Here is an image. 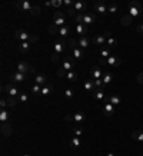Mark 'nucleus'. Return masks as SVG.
Returning a JSON list of instances; mask_svg holds the SVG:
<instances>
[{
  "mask_svg": "<svg viewBox=\"0 0 143 156\" xmlns=\"http://www.w3.org/2000/svg\"><path fill=\"white\" fill-rule=\"evenodd\" d=\"M127 13L133 17V19H136V17H139V16H142L143 13V7L142 4L139 3V1H136V0H133V1H130L129 3V10H127Z\"/></svg>",
  "mask_w": 143,
  "mask_h": 156,
  "instance_id": "f257e3e1",
  "label": "nucleus"
},
{
  "mask_svg": "<svg viewBox=\"0 0 143 156\" xmlns=\"http://www.w3.org/2000/svg\"><path fill=\"white\" fill-rule=\"evenodd\" d=\"M17 72H20V73H23V75H27V73H34V67L33 66H30L29 63H26V62H19L17 63Z\"/></svg>",
  "mask_w": 143,
  "mask_h": 156,
  "instance_id": "f03ea898",
  "label": "nucleus"
},
{
  "mask_svg": "<svg viewBox=\"0 0 143 156\" xmlns=\"http://www.w3.org/2000/svg\"><path fill=\"white\" fill-rule=\"evenodd\" d=\"M65 23H66L65 14L62 13V12H54V14H53V25L57 27H63Z\"/></svg>",
  "mask_w": 143,
  "mask_h": 156,
  "instance_id": "7ed1b4c3",
  "label": "nucleus"
},
{
  "mask_svg": "<svg viewBox=\"0 0 143 156\" xmlns=\"http://www.w3.org/2000/svg\"><path fill=\"white\" fill-rule=\"evenodd\" d=\"M3 92H6V93H9V96L10 98H19V89L16 87L14 85H6V86H3V89H1Z\"/></svg>",
  "mask_w": 143,
  "mask_h": 156,
  "instance_id": "20e7f679",
  "label": "nucleus"
},
{
  "mask_svg": "<svg viewBox=\"0 0 143 156\" xmlns=\"http://www.w3.org/2000/svg\"><path fill=\"white\" fill-rule=\"evenodd\" d=\"M16 7L22 10V12H30L32 10V4H30V1H27V0H19V1H16Z\"/></svg>",
  "mask_w": 143,
  "mask_h": 156,
  "instance_id": "39448f33",
  "label": "nucleus"
},
{
  "mask_svg": "<svg viewBox=\"0 0 143 156\" xmlns=\"http://www.w3.org/2000/svg\"><path fill=\"white\" fill-rule=\"evenodd\" d=\"M0 132L3 133V136H12V133H13V128H12V125L9 123V122H4V123H1L0 126Z\"/></svg>",
  "mask_w": 143,
  "mask_h": 156,
  "instance_id": "423d86ee",
  "label": "nucleus"
},
{
  "mask_svg": "<svg viewBox=\"0 0 143 156\" xmlns=\"http://www.w3.org/2000/svg\"><path fill=\"white\" fill-rule=\"evenodd\" d=\"M14 37L19 40V42H29V37H30V34L27 32H25V30H16L14 32Z\"/></svg>",
  "mask_w": 143,
  "mask_h": 156,
  "instance_id": "0eeeda50",
  "label": "nucleus"
},
{
  "mask_svg": "<svg viewBox=\"0 0 143 156\" xmlns=\"http://www.w3.org/2000/svg\"><path fill=\"white\" fill-rule=\"evenodd\" d=\"M103 113L107 117H112L115 115V106L112 103H109V102H106V103L103 104Z\"/></svg>",
  "mask_w": 143,
  "mask_h": 156,
  "instance_id": "6e6552de",
  "label": "nucleus"
},
{
  "mask_svg": "<svg viewBox=\"0 0 143 156\" xmlns=\"http://www.w3.org/2000/svg\"><path fill=\"white\" fill-rule=\"evenodd\" d=\"M96 22V16L93 13H85L83 14V25H86V26H90V25H93Z\"/></svg>",
  "mask_w": 143,
  "mask_h": 156,
  "instance_id": "1a4fd4ad",
  "label": "nucleus"
},
{
  "mask_svg": "<svg viewBox=\"0 0 143 156\" xmlns=\"http://www.w3.org/2000/svg\"><path fill=\"white\" fill-rule=\"evenodd\" d=\"M120 63H122V60L117 57V56H115V54H112L110 57L106 59V65L113 66V67H117V66H120Z\"/></svg>",
  "mask_w": 143,
  "mask_h": 156,
  "instance_id": "9d476101",
  "label": "nucleus"
},
{
  "mask_svg": "<svg viewBox=\"0 0 143 156\" xmlns=\"http://www.w3.org/2000/svg\"><path fill=\"white\" fill-rule=\"evenodd\" d=\"M93 9H95V12H98V13L102 14V16H103V14L107 12V7H106V4H104L103 1H96Z\"/></svg>",
  "mask_w": 143,
  "mask_h": 156,
  "instance_id": "9b49d317",
  "label": "nucleus"
},
{
  "mask_svg": "<svg viewBox=\"0 0 143 156\" xmlns=\"http://www.w3.org/2000/svg\"><path fill=\"white\" fill-rule=\"evenodd\" d=\"M130 137H132L133 140L139 142L143 146V130H133L132 135H130Z\"/></svg>",
  "mask_w": 143,
  "mask_h": 156,
  "instance_id": "f8f14e48",
  "label": "nucleus"
},
{
  "mask_svg": "<svg viewBox=\"0 0 143 156\" xmlns=\"http://www.w3.org/2000/svg\"><path fill=\"white\" fill-rule=\"evenodd\" d=\"M132 22H133V17H132V16H130L127 12H126V13H123L122 19H120V25H122V26H124V27H127V26H130V25H132Z\"/></svg>",
  "mask_w": 143,
  "mask_h": 156,
  "instance_id": "ddd939ff",
  "label": "nucleus"
},
{
  "mask_svg": "<svg viewBox=\"0 0 143 156\" xmlns=\"http://www.w3.org/2000/svg\"><path fill=\"white\" fill-rule=\"evenodd\" d=\"M10 79H12L13 82L22 83V82L27 80V76H26V75H23V73H20V72H17V73H13V75H10Z\"/></svg>",
  "mask_w": 143,
  "mask_h": 156,
  "instance_id": "4468645a",
  "label": "nucleus"
},
{
  "mask_svg": "<svg viewBox=\"0 0 143 156\" xmlns=\"http://www.w3.org/2000/svg\"><path fill=\"white\" fill-rule=\"evenodd\" d=\"M74 63H73V62H72L70 59H67V57H65V60H63V65H62V67H63V69H65L66 72H70V70H76V69H74Z\"/></svg>",
  "mask_w": 143,
  "mask_h": 156,
  "instance_id": "2eb2a0df",
  "label": "nucleus"
},
{
  "mask_svg": "<svg viewBox=\"0 0 143 156\" xmlns=\"http://www.w3.org/2000/svg\"><path fill=\"white\" fill-rule=\"evenodd\" d=\"M65 47H66L65 40H63V39L57 40V42L54 43V53H57V54H60V53H63V50H65Z\"/></svg>",
  "mask_w": 143,
  "mask_h": 156,
  "instance_id": "dca6fc26",
  "label": "nucleus"
},
{
  "mask_svg": "<svg viewBox=\"0 0 143 156\" xmlns=\"http://www.w3.org/2000/svg\"><path fill=\"white\" fill-rule=\"evenodd\" d=\"M73 9H74L76 12H85L86 9H87V3H86V1H74Z\"/></svg>",
  "mask_w": 143,
  "mask_h": 156,
  "instance_id": "f3484780",
  "label": "nucleus"
},
{
  "mask_svg": "<svg viewBox=\"0 0 143 156\" xmlns=\"http://www.w3.org/2000/svg\"><path fill=\"white\" fill-rule=\"evenodd\" d=\"M103 75L104 73H102L100 67H93V69L90 70V76L95 79V80H96V79H102L103 78Z\"/></svg>",
  "mask_w": 143,
  "mask_h": 156,
  "instance_id": "a211bd4d",
  "label": "nucleus"
},
{
  "mask_svg": "<svg viewBox=\"0 0 143 156\" xmlns=\"http://www.w3.org/2000/svg\"><path fill=\"white\" fill-rule=\"evenodd\" d=\"M92 42H93L96 46H103L104 43H106V37H104L103 34H96V36L93 37Z\"/></svg>",
  "mask_w": 143,
  "mask_h": 156,
  "instance_id": "6ab92c4d",
  "label": "nucleus"
},
{
  "mask_svg": "<svg viewBox=\"0 0 143 156\" xmlns=\"http://www.w3.org/2000/svg\"><path fill=\"white\" fill-rule=\"evenodd\" d=\"M76 32H77L79 36H85L86 33L89 32V26H86V25H76Z\"/></svg>",
  "mask_w": 143,
  "mask_h": 156,
  "instance_id": "aec40b11",
  "label": "nucleus"
},
{
  "mask_svg": "<svg viewBox=\"0 0 143 156\" xmlns=\"http://www.w3.org/2000/svg\"><path fill=\"white\" fill-rule=\"evenodd\" d=\"M112 56V50H110V47H102L100 49V59H107V57H110Z\"/></svg>",
  "mask_w": 143,
  "mask_h": 156,
  "instance_id": "412c9836",
  "label": "nucleus"
},
{
  "mask_svg": "<svg viewBox=\"0 0 143 156\" xmlns=\"http://www.w3.org/2000/svg\"><path fill=\"white\" fill-rule=\"evenodd\" d=\"M106 102L112 103L113 106H117V104H120V98L117 95H110L109 98H106Z\"/></svg>",
  "mask_w": 143,
  "mask_h": 156,
  "instance_id": "4be33fe9",
  "label": "nucleus"
},
{
  "mask_svg": "<svg viewBox=\"0 0 143 156\" xmlns=\"http://www.w3.org/2000/svg\"><path fill=\"white\" fill-rule=\"evenodd\" d=\"M89 45H90V40L87 39L86 36H83V37L79 39V47H80V49H87Z\"/></svg>",
  "mask_w": 143,
  "mask_h": 156,
  "instance_id": "5701e85b",
  "label": "nucleus"
},
{
  "mask_svg": "<svg viewBox=\"0 0 143 156\" xmlns=\"http://www.w3.org/2000/svg\"><path fill=\"white\" fill-rule=\"evenodd\" d=\"M72 52H73V57L76 59V60H82V59L85 57V52H83L80 47L74 49V50H72Z\"/></svg>",
  "mask_w": 143,
  "mask_h": 156,
  "instance_id": "b1692460",
  "label": "nucleus"
},
{
  "mask_svg": "<svg viewBox=\"0 0 143 156\" xmlns=\"http://www.w3.org/2000/svg\"><path fill=\"white\" fill-rule=\"evenodd\" d=\"M93 99H96V100H103V99H106V95L103 93L102 89H96V90L93 92Z\"/></svg>",
  "mask_w": 143,
  "mask_h": 156,
  "instance_id": "393cba45",
  "label": "nucleus"
},
{
  "mask_svg": "<svg viewBox=\"0 0 143 156\" xmlns=\"http://www.w3.org/2000/svg\"><path fill=\"white\" fill-rule=\"evenodd\" d=\"M73 119H74V122H77V123H83L86 120V116L82 112H76V113L73 115Z\"/></svg>",
  "mask_w": 143,
  "mask_h": 156,
  "instance_id": "a878e982",
  "label": "nucleus"
},
{
  "mask_svg": "<svg viewBox=\"0 0 143 156\" xmlns=\"http://www.w3.org/2000/svg\"><path fill=\"white\" fill-rule=\"evenodd\" d=\"M102 80H103V85L104 86H109L112 83V80H113V76H112V73H109V72H106L103 75V78H102Z\"/></svg>",
  "mask_w": 143,
  "mask_h": 156,
  "instance_id": "bb28decb",
  "label": "nucleus"
},
{
  "mask_svg": "<svg viewBox=\"0 0 143 156\" xmlns=\"http://www.w3.org/2000/svg\"><path fill=\"white\" fill-rule=\"evenodd\" d=\"M83 87H85V90H87V92H95V82H92V80H89V79H86Z\"/></svg>",
  "mask_w": 143,
  "mask_h": 156,
  "instance_id": "cd10ccee",
  "label": "nucleus"
},
{
  "mask_svg": "<svg viewBox=\"0 0 143 156\" xmlns=\"http://www.w3.org/2000/svg\"><path fill=\"white\" fill-rule=\"evenodd\" d=\"M34 80H36V83L40 86H43L46 83V76L43 75V73H39V75H36L34 76Z\"/></svg>",
  "mask_w": 143,
  "mask_h": 156,
  "instance_id": "c85d7f7f",
  "label": "nucleus"
},
{
  "mask_svg": "<svg viewBox=\"0 0 143 156\" xmlns=\"http://www.w3.org/2000/svg\"><path fill=\"white\" fill-rule=\"evenodd\" d=\"M67 46L70 47L72 50H74V49H77L79 47V40H76L74 37H70V39L67 40Z\"/></svg>",
  "mask_w": 143,
  "mask_h": 156,
  "instance_id": "c756f323",
  "label": "nucleus"
},
{
  "mask_svg": "<svg viewBox=\"0 0 143 156\" xmlns=\"http://www.w3.org/2000/svg\"><path fill=\"white\" fill-rule=\"evenodd\" d=\"M66 78H67V80H70V82H76V80H77V72H76V70L67 72Z\"/></svg>",
  "mask_w": 143,
  "mask_h": 156,
  "instance_id": "7c9ffc66",
  "label": "nucleus"
},
{
  "mask_svg": "<svg viewBox=\"0 0 143 156\" xmlns=\"http://www.w3.org/2000/svg\"><path fill=\"white\" fill-rule=\"evenodd\" d=\"M69 33H70V27L67 26V25L59 29V34H60L62 37H66V36H69Z\"/></svg>",
  "mask_w": 143,
  "mask_h": 156,
  "instance_id": "2f4dec72",
  "label": "nucleus"
},
{
  "mask_svg": "<svg viewBox=\"0 0 143 156\" xmlns=\"http://www.w3.org/2000/svg\"><path fill=\"white\" fill-rule=\"evenodd\" d=\"M7 120H9V110L1 109V110H0V122L4 123V122H7Z\"/></svg>",
  "mask_w": 143,
  "mask_h": 156,
  "instance_id": "473e14b6",
  "label": "nucleus"
},
{
  "mask_svg": "<svg viewBox=\"0 0 143 156\" xmlns=\"http://www.w3.org/2000/svg\"><path fill=\"white\" fill-rule=\"evenodd\" d=\"M106 45H107V47H116L117 46V40L113 37V36H109L107 39H106Z\"/></svg>",
  "mask_w": 143,
  "mask_h": 156,
  "instance_id": "72a5a7b5",
  "label": "nucleus"
},
{
  "mask_svg": "<svg viewBox=\"0 0 143 156\" xmlns=\"http://www.w3.org/2000/svg\"><path fill=\"white\" fill-rule=\"evenodd\" d=\"M50 92H52V85H46V86L42 87L40 95H42V96H49V95H50Z\"/></svg>",
  "mask_w": 143,
  "mask_h": 156,
  "instance_id": "f704fd0d",
  "label": "nucleus"
},
{
  "mask_svg": "<svg viewBox=\"0 0 143 156\" xmlns=\"http://www.w3.org/2000/svg\"><path fill=\"white\" fill-rule=\"evenodd\" d=\"M82 143H80V140H79V137L77 136H74L73 139L70 140V146H72V149H77L79 146H80Z\"/></svg>",
  "mask_w": 143,
  "mask_h": 156,
  "instance_id": "c9c22d12",
  "label": "nucleus"
},
{
  "mask_svg": "<svg viewBox=\"0 0 143 156\" xmlns=\"http://www.w3.org/2000/svg\"><path fill=\"white\" fill-rule=\"evenodd\" d=\"M117 10H119V7H117L116 3H112V4H109V6H107V12H109L110 14H116Z\"/></svg>",
  "mask_w": 143,
  "mask_h": 156,
  "instance_id": "e433bc0d",
  "label": "nucleus"
},
{
  "mask_svg": "<svg viewBox=\"0 0 143 156\" xmlns=\"http://www.w3.org/2000/svg\"><path fill=\"white\" fill-rule=\"evenodd\" d=\"M59 29H60V27L54 26V25H50V26L47 27V32L50 33V34H59Z\"/></svg>",
  "mask_w": 143,
  "mask_h": 156,
  "instance_id": "4c0bfd02",
  "label": "nucleus"
},
{
  "mask_svg": "<svg viewBox=\"0 0 143 156\" xmlns=\"http://www.w3.org/2000/svg\"><path fill=\"white\" fill-rule=\"evenodd\" d=\"M20 50H22V52H27V50H29V49H30V43H29V42H20Z\"/></svg>",
  "mask_w": 143,
  "mask_h": 156,
  "instance_id": "58836bf2",
  "label": "nucleus"
},
{
  "mask_svg": "<svg viewBox=\"0 0 143 156\" xmlns=\"http://www.w3.org/2000/svg\"><path fill=\"white\" fill-rule=\"evenodd\" d=\"M40 12H42V7H39V6H33V7H32V10H30L29 13L32 14V16H39Z\"/></svg>",
  "mask_w": 143,
  "mask_h": 156,
  "instance_id": "ea45409f",
  "label": "nucleus"
},
{
  "mask_svg": "<svg viewBox=\"0 0 143 156\" xmlns=\"http://www.w3.org/2000/svg\"><path fill=\"white\" fill-rule=\"evenodd\" d=\"M17 100H20L22 103H25V102H27V100H29V95H27V93H25V92H22V93L19 95V99H17Z\"/></svg>",
  "mask_w": 143,
  "mask_h": 156,
  "instance_id": "a19ab883",
  "label": "nucleus"
},
{
  "mask_svg": "<svg viewBox=\"0 0 143 156\" xmlns=\"http://www.w3.org/2000/svg\"><path fill=\"white\" fill-rule=\"evenodd\" d=\"M32 92L34 93V95H40V92H42V86L37 85V83H34V85L32 86Z\"/></svg>",
  "mask_w": 143,
  "mask_h": 156,
  "instance_id": "79ce46f5",
  "label": "nucleus"
},
{
  "mask_svg": "<svg viewBox=\"0 0 143 156\" xmlns=\"http://www.w3.org/2000/svg\"><path fill=\"white\" fill-rule=\"evenodd\" d=\"M56 75H57V78H66V75H67V72L63 69V67H59L57 69V72H56Z\"/></svg>",
  "mask_w": 143,
  "mask_h": 156,
  "instance_id": "37998d69",
  "label": "nucleus"
},
{
  "mask_svg": "<svg viewBox=\"0 0 143 156\" xmlns=\"http://www.w3.org/2000/svg\"><path fill=\"white\" fill-rule=\"evenodd\" d=\"M65 96H66V99H73V96H74V92L72 90V89H66V90H65Z\"/></svg>",
  "mask_w": 143,
  "mask_h": 156,
  "instance_id": "c03bdc74",
  "label": "nucleus"
},
{
  "mask_svg": "<svg viewBox=\"0 0 143 156\" xmlns=\"http://www.w3.org/2000/svg\"><path fill=\"white\" fill-rule=\"evenodd\" d=\"M74 22H76V25H83V14L77 13V16L74 17Z\"/></svg>",
  "mask_w": 143,
  "mask_h": 156,
  "instance_id": "a18cd8bd",
  "label": "nucleus"
},
{
  "mask_svg": "<svg viewBox=\"0 0 143 156\" xmlns=\"http://www.w3.org/2000/svg\"><path fill=\"white\" fill-rule=\"evenodd\" d=\"M73 133H74V136H82V135H83V130L80 129V128H77V126H74V128H73Z\"/></svg>",
  "mask_w": 143,
  "mask_h": 156,
  "instance_id": "49530a36",
  "label": "nucleus"
},
{
  "mask_svg": "<svg viewBox=\"0 0 143 156\" xmlns=\"http://www.w3.org/2000/svg\"><path fill=\"white\" fill-rule=\"evenodd\" d=\"M95 87H98V89H102V87H104L103 80H102V79H96V80H95Z\"/></svg>",
  "mask_w": 143,
  "mask_h": 156,
  "instance_id": "de8ad7c7",
  "label": "nucleus"
},
{
  "mask_svg": "<svg viewBox=\"0 0 143 156\" xmlns=\"http://www.w3.org/2000/svg\"><path fill=\"white\" fill-rule=\"evenodd\" d=\"M7 104H9V107H14L16 104H17V100L14 98H10V99H7Z\"/></svg>",
  "mask_w": 143,
  "mask_h": 156,
  "instance_id": "09e8293b",
  "label": "nucleus"
},
{
  "mask_svg": "<svg viewBox=\"0 0 143 156\" xmlns=\"http://www.w3.org/2000/svg\"><path fill=\"white\" fill-rule=\"evenodd\" d=\"M36 42H39V36H37V34H30L29 43H36Z\"/></svg>",
  "mask_w": 143,
  "mask_h": 156,
  "instance_id": "8fccbe9b",
  "label": "nucleus"
},
{
  "mask_svg": "<svg viewBox=\"0 0 143 156\" xmlns=\"http://www.w3.org/2000/svg\"><path fill=\"white\" fill-rule=\"evenodd\" d=\"M67 14H69V16H70V17H73V19H74V17H76V16H77V14H76V10H74V9H73V7H70V9H69V10H67Z\"/></svg>",
  "mask_w": 143,
  "mask_h": 156,
  "instance_id": "3c124183",
  "label": "nucleus"
},
{
  "mask_svg": "<svg viewBox=\"0 0 143 156\" xmlns=\"http://www.w3.org/2000/svg\"><path fill=\"white\" fill-rule=\"evenodd\" d=\"M136 80H137V83H140V85L143 86V72H140V73H137Z\"/></svg>",
  "mask_w": 143,
  "mask_h": 156,
  "instance_id": "603ef678",
  "label": "nucleus"
},
{
  "mask_svg": "<svg viewBox=\"0 0 143 156\" xmlns=\"http://www.w3.org/2000/svg\"><path fill=\"white\" fill-rule=\"evenodd\" d=\"M50 59H52L53 63H57V62H59V54H57V53H52Z\"/></svg>",
  "mask_w": 143,
  "mask_h": 156,
  "instance_id": "864d4df0",
  "label": "nucleus"
},
{
  "mask_svg": "<svg viewBox=\"0 0 143 156\" xmlns=\"http://www.w3.org/2000/svg\"><path fill=\"white\" fill-rule=\"evenodd\" d=\"M63 4H65V6H67L69 9H70V7H73L74 1H72V0H63Z\"/></svg>",
  "mask_w": 143,
  "mask_h": 156,
  "instance_id": "5fc2aeb1",
  "label": "nucleus"
},
{
  "mask_svg": "<svg viewBox=\"0 0 143 156\" xmlns=\"http://www.w3.org/2000/svg\"><path fill=\"white\" fill-rule=\"evenodd\" d=\"M60 4H63V1H62V0H53V1H52V6L53 7H59Z\"/></svg>",
  "mask_w": 143,
  "mask_h": 156,
  "instance_id": "6e6d98bb",
  "label": "nucleus"
},
{
  "mask_svg": "<svg viewBox=\"0 0 143 156\" xmlns=\"http://www.w3.org/2000/svg\"><path fill=\"white\" fill-rule=\"evenodd\" d=\"M65 120H67V122H72V120H74V119H73V115H70V113L65 115Z\"/></svg>",
  "mask_w": 143,
  "mask_h": 156,
  "instance_id": "4d7b16f0",
  "label": "nucleus"
},
{
  "mask_svg": "<svg viewBox=\"0 0 143 156\" xmlns=\"http://www.w3.org/2000/svg\"><path fill=\"white\" fill-rule=\"evenodd\" d=\"M0 106H1V109H4V107H6V106H7V100H6V99H1V100H0Z\"/></svg>",
  "mask_w": 143,
  "mask_h": 156,
  "instance_id": "13d9d810",
  "label": "nucleus"
},
{
  "mask_svg": "<svg viewBox=\"0 0 143 156\" xmlns=\"http://www.w3.org/2000/svg\"><path fill=\"white\" fill-rule=\"evenodd\" d=\"M137 33H140V34H143V23H140V25H139V26H137Z\"/></svg>",
  "mask_w": 143,
  "mask_h": 156,
  "instance_id": "bf43d9fd",
  "label": "nucleus"
},
{
  "mask_svg": "<svg viewBox=\"0 0 143 156\" xmlns=\"http://www.w3.org/2000/svg\"><path fill=\"white\" fill-rule=\"evenodd\" d=\"M100 65H106V59H100Z\"/></svg>",
  "mask_w": 143,
  "mask_h": 156,
  "instance_id": "052dcab7",
  "label": "nucleus"
},
{
  "mask_svg": "<svg viewBox=\"0 0 143 156\" xmlns=\"http://www.w3.org/2000/svg\"><path fill=\"white\" fill-rule=\"evenodd\" d=\"M106 156H115V155H113V153H107V155H106Z\"/></svg>",
  "mask_w": 143,
  "mask_h": 156,
  "instance_id": "680f3d73",
  "label": "nucleus"
},
{
  "mask_svg": "<svg viewBox=\"0 0 143 156\" xmlns=\"http://www.w3.org/2000/svg\"><path fill=\"white\" fill-rule=\"evenodd\" d=\"M23 156H30V155H23Z\"/></svg>",
  "mask_w": 143,
  "mask_h": 156,
  "instance_id": "e2e57ef3",
  "label": "nucleus"
}]
</instances>
